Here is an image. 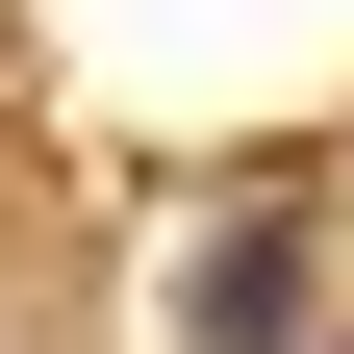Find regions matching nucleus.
I'll use <instances>...</instances> for the list:
<instances>
[{"label": "nucleus", "mask_w": 354, "mask_h": 354, "mask_svg": "<svg viewBox=\"0 0 354 354\" xmlns=\"http://www.w3.org/2000/svg\"><path fill=\"white\" fill-rule=\"evenodd\" d=\"M177 354H304V253H279V203H253V228H203V279H177Z\"/></svg>", "instance_id": "obj_1"}]
</instances>
